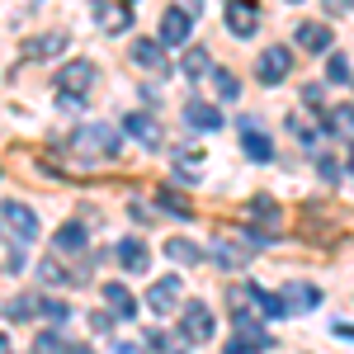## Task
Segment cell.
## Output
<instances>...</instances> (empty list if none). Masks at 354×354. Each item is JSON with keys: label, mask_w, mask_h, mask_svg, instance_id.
Instances as JSON below:
<instances>
[{"label": "cell", "mask_w": 354, "mask_h": 354, "mask_svg": "<svg viewBox=\"0 0 354 354\" xmlns=\"http://www.w3.org/2000/svg\"><path fill=\"white\" fill-rule=\"evenodd\" d=\"M345 165H350V175H354V142H350V156H345Z\"/></svg>", "instance_id": "cell-37"}, {"label": "cell", "mask_w": 354, "mask_h": 354, "mask_svg": "<svg viewBox=\"0 0 354 354\" xmlns=\"http://www.w3.org/2000/svg\"><path fill=\"white\" fill-rule=\"evenodd\" d=\"M350 10H354V0H350Z\"/></svg>", "instance_id": "cell-41"}, {"label": "cell", "mask_w": 354, "mask_h": 354, "mask_svg": "<svg viewBox=\"0 0 354 354\" xmlns=\"http://www.w3.org/2000/svg\"><path fill=\"white\" fill-rule=\"evenodd\" d=\"M71 147H76L81 156H118V133H113L109 123H90V128L76 133Z\"/></svg>", "instance_id": "cell-3"}, {"label": "cell", "mask_w": 354, "mask_h": 354, "mask_svg": "<svg viewBox=\"0 0 354 354\" xmlns=\"http://www.w3.org/2000/svg\"><path fill=\"white\" fill-rule=\"evenodd\" d=\"M317 170H322V180H330V185L340 180V175H335V161H330V156H317Z\"/></svg>", "instance_id": "cell-33"}, {"label": "cell", "mask_w": 354, "mask_h": 354, "mask_svg": "<svg viewBox=\"0 0 354 354\" xmlns=\"http://www.w3.org/2000/svg\"><path fill=\"white\" fill-rule=\"evenodd\" d=\"M165 255H170L175 265H198V260H203V255H198V245L185 241V236H170V241H165Z\"/></svg>", "instance_id": "cell-23"}, {"label": "cell", "mask_w": 354, "mask_h": 354, "mask_svg": "<svg viewBox=\"0 0 354 354\" xmlns=\"http://www.w3.org/2000/svg\"><path fill=\"white\" fill-rule=\"evenodd\" d=\"M185 123H189V128H203V133H213V128H222V113H218V104L189 100V104H185Z\"/></svg>", "instance_id": "cell-19"}, {"label": "cell", "mask_w": 354, "mask_h": 354, "mask_svg": "<svg viewBox=\"0 0 354 354\" xmlns=\"http://www.w3.org/2000/svg\"><path fill=\"white\" fill-rule=\"evenodd\" d=\"M133 62L142 71H165L170 62H165V43H151V38H137L133 43Z\"/></svg>", "instance_id": "cell-14"}, {"label": "cell", "mask_w": 354, "mask_h": 354, "mask_svg": "<svg viewBox=\"0 0 354 354\" xmlns=\"http://www.w3.org/2000/svg\"><path fill=\"white\" fill-rule=\"evenodd\" d=\"M0 222H5V232H10V236H19V241H38V218H33V213H28L24 203H15V198H5V203H0Z\"/></svg>", "instance_id": "cell-4"}, {"label": "cell", "mask_w": 354, "mask_h": 354, "mask_svg": "<svg viewBox=\"0 0 354 354\" xmlns=\"http://www.w3.org/2000/svg\"><path fill=\"white\" fill-rule=\"evenodd\" d=\"M53 85L62 90L66 104H81V95H90V85H95V66H90V62H66L53 76Z\"/></svg>", "instance_id": "cell-1"}, {"label": "cell", "mask_w": 354, "mask_h": 354, "mask_svg": "<svg viewBox=\"0 0 354 354\" xmlns=\"http://www.w3.org/2000/svg\"><path fill=\"white\" fill-rule=\"evenodd\" d=\"M43 317H53V322H62V317H66V302H53V298H43Z\"/></svg>", "instance_id": "cell-32"}, {"label": "cell", "mask_w": 354, "mask_h": 354, "mask_svg": "<svg viewBox=\"0 0 354 354\" xmlns=\"http://www.w3.org/2000/svg\"><path fill=\"white\" fill-rule=\"evenodd\" d=\"M90 330H100V335H109V317H104V312H95V317H90Z\"/></svg>", "instance_id": "cell-34"}, {"label": "cell", "mask_w": 354, "mask_h": 354, "mask_svg": "<svg viewBox=\"0 0 354 354\" xmlns=\"http://www.w3.org/2000/svg\"><path fill=\"white\" fill-rule=\"evenodd\" d=\"M326 76H330V85H350V57H345V53H330Z\"/></svg>", "instance_id": "cell-29"}, {"label": "cell", "mask_w": 354, "mask_h": 354, "mask_svg": "<svg viewBox=\"0 0 354 354\" xmlns=\"http://www.w3.org/2000/svg\"><path fill=\"white\" fill-rule=\"evenodd\" d=\"M241 147H245V156H250V161H274V142L260 133V128H245Z\"/></svg>", "instance_id": "cell-20"}, {"label": "cell", "mask_w": 354, "mask_h": 354, "mask_svg": "<svg viewBox=\"0 0 354 354\" xmlns=\"http://www.w3.org/2000/svg\"><path fill=\"white\" fill-rule=\"evenodd\" d=\"M227 28L236 38H250L260 28V5L255 0H227Z\"/></svg>", "instance_id": "cell-6"}, {"label": "cell", "mask_w": 354, "mask_h": 354, "mask_svg": "<svg viewBox=\"0 0 354 354\" xmlns=\"http://www.w3.org/2000/svg\"><path fill=\"white\" fill-rule=\"evenodd\" d=\"M208 76H213V85H218V100H241V81H236L232 71H222V66H213Z\"/></svg>", "instance_id": "cell-26"}, {"label": "cell", "mask_w": 354, "mask_h": 354, "mask_svg": "<svg viewBox=\"0 0 354 354\" xmlns=\"http://www.w3.org/2000/svg\"><path fill=\"white\" fill-rule=\"evenodd\" d=\"M245 260H250V250H241L236 241H222V245H213V265H218V270H241Z\"/></svg>", "instance_id": "cell-21"}, {"label": "cell", "mask_w": 354, "mask_h": 354, "mask_svg": "<svg viewBox=\"0 0 354 354\" xmlns=\"http://www.w3.org/2000/svg\"><path fill=\"white\" fill-rule=\"evenodd\" d=\"M85 241H90L85 222H66V227H62V232L53 236V250H57V255H81Z\"/></svg>", "instance_id": "cell-13"}, {"label": "cell", "mask_w": 354, "mask_h": 354, "mask_svg": "<svg viewBox=\"0 0 354 354\" xmlns=\"http://www.w3.org/2000/svg\"><path fill=\"white\" fill-rule=\"evenodd\" d=\"M62 48H66V33H62V28H53V33L28 38L24 48H19V57H24V62H43V57H57Z\"/></svg>", "instance_id": "cell-10"}, {"label": "cell", "mask_w": 354, "mask_h": 354, "mask_svg": "<svg viewBox=\"0 0 354 354\" xmlns=\"http://www.w3.org/2000/svg\"><path fill=\"white\" fill-rule=\"evenodd\" d=\"M185 340L189 345H203V340H213V312L203 307V302H185Z\"/></svg>", "instance_id": "cell-8"}, {"label": "cell", "mask_w": 354, "mask_h": 354, "mask_svg": "<svg viewBox=\"0 0 354 354\" xmlns=\"http://www.w3.org/2000/svg\"><path fill=\"white\" fill-rule=\"evenodd\" d=\"M288 5H298V0H288Z\"/></svg>", "instance_id": "cell-40"}, {"label": "cell", "mask_w": 354, "mask_h": 354, "mask_svg": "<svg viewBox=\"0 0 354 354\" xmlns=\"http://www.w3.org/2000/svg\"><path fill=\"white\" fill-rule=\"evenodd\" d=\"M194 15L189 10H180V5H170L161 15V43L165 48H180V43H189V33H194V24H189Z\"/></svg>", "instance_id": "cell-7"}, {"label": "cell", "mask_w": 354, "mask_h": 354, "mask_svg": "<svg viewBox=\"0 0 354 354\" xmlns=\"http://www.w3.org/2000/svg\"><path fill=\"white\" fill-rule=\"evenodd\" d=\"M38 279H43V283H66V270H62L57 260H43V265H38Z\"/></svg>", "instance_id": "cell-31"}, {"label": "cell", "mask_w": 354, "mask_h": 354, "mask_svg": "<svg viewBox=\"0 0 354 354\" xmlns=\"http://www.w3.org/2000/svg\"><path fill=\"white\" fill-rule=\"evenodd\" d=\"M274 345V335L255 317H236V335L227 340V354H260V350H270Z\"/></svg>", "instance_id": "cell-2"}, {"label": "cell", "mask_w": 354, "mask_h": 354, "mask_svg": "<svg viewBox=\"0 0 354 354\" xmlns=\"http://www.w3.org/2000/svg\"><path fill=\"white\" fill-rule=\"evenodd\" d=\"M180 288H185V283H180V279H161V283H151V288H147V307H151V312H175V302H180Z\"/></svg>", "instance_id": "cell-11"}, {"label": "cell", "mask_w": 354, "mask_h": 354, "mask_svg": "<svg viewBox=\"0 0 354 354\" xmlns=\"http://www.w3.org/2000/svg\"><path fill=\"white\" fill-rule=\"evenodd\" d=\"M147 345H151L156 354H185V345H189V340H185V330H180V335H165V330H151V335H147Z\"/></svg>", "instance_id": "cell-25"}, {"label": "cell", "mask_w": 354, "mask_h": 354, "mask_svg": "<svg viewBox=\"0 0 354 354\" xmlns=\"http://www.w3.org/2000/svg\"><path fill=\"white\" fill-rule=\"evenodd\" d=\"M33 354H71V345H66L62 335H53V330H43V335L33 340Z\"/></svg>", "instance_id": "cell-30"}, {"label": "cell", "mask_w": 354, "mask_h": 354, "mask_svg": "<svg viewBox=\"0 0 354 354\" xmlns=\"http://www.w3.org/2000/svg\"><path fill=\"white\" fill-rule=\"evenodd\" d=\"M288 71H293V53H288V48H279V43L265 48L260 62H255V81H260V85H279Z\"/></svg>", "instance_id": "cell-5"}, {"label": "cell", "mask_w": 354, "mask_h": 354, "mask_svg": "<svg viewBox=\"0 0 354 354\" xmlns=\"http://www.w3.org/2000/svg\"><path fill=\"white\" fill-rule=\"evenodd\" d=\"M180 10H189V15H203V0H180Z\"/></svg>", "instance_id": "cell-35"}, {"label": "cell", "mask_w": 354, "mask_h": 354, "mask_svg": "<svg viewBox=\"0 0 354 354\" xmlns=\"http://www.w3.org/2000/svg\"><path fill=\"white\" fill-rule=\"evenodd\" d=\"M76 354H90V350H76Z\"/></svg>", "instance_id": "cell-39"}, {"label": "cell", "mask_w": 354, "mask_h": 354, "mask_svg": "<svg viewBox=\"0 0 354 354\" xmlns=\"http://www.w3.org/2000/svg\"><path fill=\"white\" fill-rule=\"evenodd\" d=\"M123 133L137 137L142 147H161V128H156L151 113H128V118H123Z\"/></svg>", "instance_id": "cell-12"}, {"label": "cell", "mask_w": 354, "mask_h": 354, "mask_svg": "<svg viewBox=\"0 0 354 354\" xmlns=\"http://www.w3.org/2000/svg\"><path fill=\"white\" fill-rule=\"evenodd\" d=\"M118 265H123L128 274H147L151 270V250H147L142 241H118Z\"/></svg>", "instance_id": "cell-17"}, {"label": "cell", "mask_w": 354, "mask_h": 354, "mask_svg": "<svg viewBox=\"0 0 354 354\" xmlns=\"http://www.w3.org/2000/svg\"><path fill=\"white\" fill-rule=\"evenodd\" d=\"M38 312H43V298H38V293H24V298H15L5 307L10 322H28V317H38Z\"/></svg>", "instance_id": "cell-24"}, {"label": "cell", "mask_w": 354, "mask_h": 354, "mask_svg": "<svg viewBox=\"0 0 354 354\" xmlns=\"http://www.w3.org/2000/svg\"><path fill=\"white\" fill-rule=\"evenodd\" d=\"M104 302H109V312L118 322H133L137 317V298L128 293V283H104Z\"/></svg>", "instance_id": "cell-15"}, {"label": "cell", "mask_w": 354, "mask_h": 354, "mask_svg": "<svg viewBox=\"0 0 354 354\" xmlns=\"http://www.w3.org/2000/svg\"><path fill=\"white\" fill-rule=\"evenodd\" d=\"M180 71H185L189 81H198L203 71H213V62H208V53H203V48H189V53H185V66H180Z\"/></svg>", "instance_id": "cell-27"}, {"label": "cell", "mask_w": 354, "mask_h": 354, "mask_svg": "<svg viewBox=\"0 0 354 354\" xmlns=\"http://www.w3.org/2000/svg\"><path fill=\"white\" fill-rule=\"evenodd\" d=\"M350 118H354V100H350Z\"/></svg>", "instance_id": "cell-38"}, {"label": "cell", "mask_w": 354, "mask_h": 354, "mask_svg": "<svg viewBox=\"0 0 354 354\" xmlns=\"http://www.w3.org/2000/svg\"><path fill=\"white\" fill-rule=\"evenodd\" d=\"M90 15L100 19V28H104V33H118V28L133 24V10H123L118 0H90Z\"/></svg>", "instance_id": "cell-9"}, {"label": "cell", "mask_w": 354, "mask_h": 354, "mask_svg": "<svg viewBox=\"0 0 354 354\" xmlns=\"http://www.w3.org/2000/svg\"><path fill=\"white\" fill-rule=\"evenodd\" d=\"M298 48H302V53H330V28L317 24V19L298 24Z\"/></svg>", "instance_id": "cell-18"}, {"label": "cell", "mask_w": 354, "mask_h": 354, "mask_svg": "<svg viewBox=\"0 0 354 354\" xmlns=\"http://www.w3.org/2000/svg\"><path fill=\"white\" fill-rule=\"evenodd\" d=\"M161 208H170L175 218H194V203L185 198V194H175V189H161Z\"/></svg>", "instance_id": "cell-28"}, {"label": "cell", "mask_w": 354, "mask_h": 354, "mask_svg": "<svg viewBox=\"0 0 354 354\" xmlns=\"http://www.w3.org/2000/svg\"><path fill=\"white\" fill-rule=\"evenodd\" d=\"M322 302V288H312V283H288L283 288V312H312Z\"/></svg>", "instance_id": "cell-16"}, {"label": "cell", "mask_w": 354, "mask_h": 354, "mask_svg": "<svg viewBox=\"0 0 354 354\" xmlns=\"http://www.w3.org/2000/svg\"><path fill=\"white\" fill-rule=\"evenodd\" d=\"M0 354H15V345H10V340H5V335H0Z\"/></svg>", "instance_id": "cell-36"}, {"label": "cell", "mask_w": 354, "mask_h": 354, "mask_svg": "<svg viewBox=\"0 0 354 354\" xmlns=\"http://www.w3.org/2000/svg\"><path fill=\"white\" fill-rule=\"evenodd\" d=\"M250 218L260 222V227H279V203H274L270 194H255L250 198Z\"/></svg>", "instance_id": "cell-22"}]
</instances>
